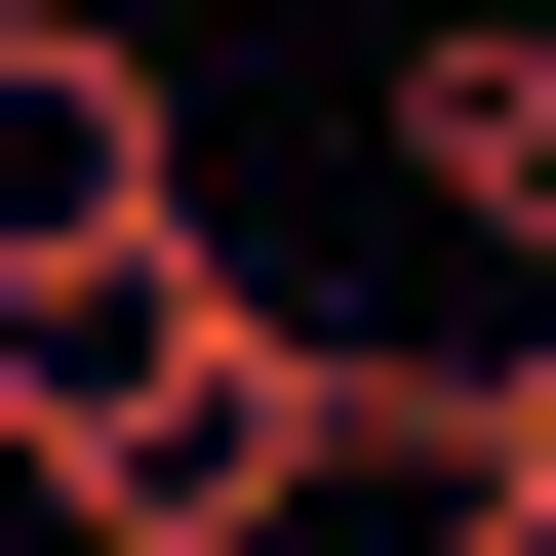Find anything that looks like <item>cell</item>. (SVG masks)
Returning <instances> with one entry per match:
<instances>
[{"label":"cell","instance_id":"obj_1","mask_svg":"<svg viewBox=\"0 0 556 556\" xmlns=\"http://www.w3.org/2000/svg\"><path fill=\"white\" fill-rule=\"evenodd\" d=\"M119 239H199V80L119 0H0V278H119Z\"/></svg>","mask_w":556,"mask_h":556},{"label":"cell","instance_id":"obj_2","mask_svg":"<svg viewBox=\"0 0 556 556\" xmlns=\"http://www.w3.org/2000/svg\"><path fill=\"white\" fill-rule=\"evenodd\" d=\"M397 199L556 278V0H438V40H397Z\"/></svg>","mask_w":556,"mask_h":556},{"label":"cell","instance_id":"obj_3","mask_svg":"<svg viewBox=\"0 0 556 556\" xmlns=\"http://www.w3.org/2000/svg\"><path fill=\"white\" fill-rule=\"evenodd\" d=\"M438 477H477V517H517V556H556V318H517V358H477V397H438Z\"/></svg>","mask_w":556,"mask_h":556}]
</instances>
